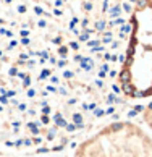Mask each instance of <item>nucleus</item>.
Listing matches in <instances>:
<instances>
[{
  "instance_id": "obj_1",
  "label": "nucleus",
  "mask_w": 152,
  "mask_h": 157,
  "mask_svg": "<svg viewBox=\"0 0 152 157\" xmlns=\"http://www.w3.org/2000/svg\"><path fill=\"white\" fill-rule=\"evenodd\" d=\"M134 0H0V154L50 155L128 113L118 73Z\"/></svg>"
},
{
  "instance_id": "obj_2",
  "label": "nucleus",
  "mask_w": 152,
  "mask_h": 157,
  "mask_svg": "<svg viewBox=\"0 0 152 157\" xmlns=\"http://www.w3.org/2000/svg\"><path fill=\"white\" fill-rule=\"evenodd\" d=\"M118 88L131 104L152 97V0H134Z\"/></svg>"
},
{
  "instance_id": "obj_3",
  "label": "nucleus",
  "mask_w": 152,
  "mask_h": 157,
  "mask_svg": "<svg viewBox=\"0 0 152 157\" xmlns=\"http://www.w3.org/2000/svg\"><path fill=\"white\" fill-rule=\"evenodd\" d=\"M70 157H152V133L131 118H115L71 147Z\"/></svg>"
},
{
  "instance_id": "obj_4",
  "label": "nucleus",
  "mask_w": 152,
  "mask_h": 157,
  "mask_svg": "<svg viewBox=\"0 0 152 157\" xmlns=\"http://www.w3.org/2000/svg\"><path fill=\"white\" fill-rule=\"evenodd\" d=\"M139 118H141V123L152 133V99L139 110Z\"/></svg>"
},
{
  "instance_id": "obj_5",
  "label": "nucleus",
  "mask_w": 152,
  "mask_h": 157,
  "mask_svg": "<svg viewBox=\"0 0 152 157\" xmlns=\"http://www.w3.org/2000/svg\"><path fill=\"white\" fill-rule=\"evenodd\" d=\"M0 157H26V155H15V154H0Z\"/></svg>"
}]
</instances>
